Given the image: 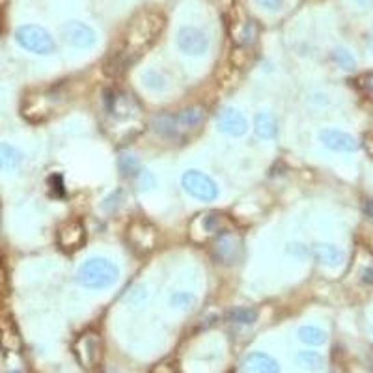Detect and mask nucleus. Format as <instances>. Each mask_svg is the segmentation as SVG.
I'll return each instance as SVG.
<instances>
[{
	"instance_id": "f257e3e1",
	"label": "nucleus",
	"mask_w": 373,
	"mask_h": 373,
	"mask_svg": "<svg viewBox=\"0 0 373 373\" xmlns=\"http://www.w3.org/2000/svg\"><path fill=\"white\" fill-rule=\"evenodd\" d=\"M166 19L157 10H144L131 19L129 27L125 30L120 47L114 49L105 60L103 71L109 77H118L127 68L140 60V56L148 51L157 38L164 30Z\"/></svg>"
},
{
	"instance_id": "f03ea898",
	"label": "nucleus",
	"mask_w": 373,
	"mask_h": 373,
	"mask_svg": "<svg viewBox=\"0 0 373 373\" xmlns=\"http://www.w3.org/2000/svg\"><path fill=\"white\" fill-rule=\"evenodd\" d=\"M120 279V269L107 258H90L79 267L77 280L88 290H107Z\"/></svg>"
},
{
	"instance_id": "7ed1b4c3",
	"label": "nucleus",
	"mask_w": 373,
	"mask_h": 373,
	"mask_svg": "<svg viewBox=\"0 0 373 373\" xmlns=\"http://www.w3.org/2000/svg\"><path fill=\"white\" fill-rule=\"evenodd\" d=\"M15 41L21 47L27 49L34 55L47 56L56 51L55 38L51 36L47 28L40 25H23L15 30Z\"/></svg>"
},
{
	"instance_id": "20e7f679",
	"label": "nucleus",
	"mask_w": 373,
	"mask_h": 373,
	"mask_svg": "<svg viewBox=\"0 0 373 373\" xmlns=\"http://www.w3.org/2000/svg\"><path fill=\"white\" fill-rule=\"evenodd\" d=\"M105 107L110 118L116 122H136L142 114V107L136 101L135 95L123 90H110L105 95Z\"/></svg>"
},
{
	"instance_id": "39448f33",
	"label": "nucleus",
	"mask_w": 373,
	"mask_h": 373,
	"mask_svg": "<svg viewBox=\"0 0 373 373\" xmlns=\"http://www.w3.org/2000/svg\"><path fill=\"white\" fill-rule=\"evenodd\" d=\"M211 254L215 261L226 267H231L243 258V241L235 231H222L217 233V237L211 246Z\"/></svg>"
},
{
	"instance_id": "423d86ee",
	"label": "nucleus",
	"mask_w": 373,
	"mask_h": 373,
	"mask_svg": "<svg viewBox=\"0 0 373 373\" xmlns=\"http://www.w3.org/2000/svg\"><path fill=\"white\" fill-rule=\"evenodd\" d=\"M181 187L200 202H213L218 196L217 183L200 170H187L181 176Z\"/></svg>"
},
{
	"instance_id": "0eeeda50",
	"label": "nucleus",
	"mask_w": 373,
	"mask_h": 373,
	"mask_svg": "<svg viewBox=\"0 0 373 373\" xmlns=\"http://www.w3.org/2000/svg\"><path fill=\"white\" fill-rule=\"evenodd\" d=\"M127 241L136 254H148L157 244L155 226L144 218H136L127 228Z\"/></svg>"
},
{
	"instance_id": "6e6552de",
	"label": "nucleus",
	"mask_w": 373,
	"mask_h": 373,
	"mask_svg": "<svg viewBox=\"0 0 373 373\" xmlns=\"http://www.w3.org/2000/svg\"><path fill=\"white\" fill-rule=\"evenodd\" d=\"M177 47L187 56H202L209 51V38L198 27H181L176 36Z\"/></svg>"
},
{
	"instance_id": "1a4fd4ad",
	"label": "nucleus",
	"mask_w": 373,
	"mask_h": 373,
	"mask_svg": "<svg viewBox=\"0 0 373 373\" xmlns=\"http://www.w3.org/2000/svg\"><path fill=\"white\" fill-rule=\"evenodd\" d=\"M62 38L75 49H92L97 43V34L88 23L82 21H68L62 27Z\"/></svg>"
},
{
	"instance_id": "9d476101",
	"label": "nucleus",
	"mask_w": 373,
	"mask_h": 373,
	"mask_svg": "<svg viewBox=\"0 0 373 373\" xmlns=\"http://www.w3.org/2000/svg\"><path fill=\"white\" fill-rule=\"evenodd\" d=\"M75 357L79 360L82 368H92L97 364L99 355H101V344L99 336L95 333H84L75 342Z\"/></svg>"
},
{
	"instance_id": "9b49d317",
	"label": "nucleus",
	"mask_w": 373,
	"mask_h": 373,
	"mask_svg": "<svg viewBox=\"0 0 373 373\" xmlns=\"http://www.w3.org/2000/svg\"><path fill=\"white\" fill-rule=\"evenodd\" d=\"M58 246L64 252H75L86 243V228L81 220H68L62 224L58 235H56Z\"/></svg>"
},
{
	"instance_id": "f8f14e48",
	"label": "nucleus",
	"mask_w": 373,
	"mask_h": 373,
	"mask_svg": "<svg viewBox=\"0 0 373 373\" xmlns=\"http://www.w3.org/2000/svg\"><path fill=\"white\" fill-rule=\"evenodd\" d=\"M319 140L323 142L325 148H329L331 151H338V153H353L360 148L359 140L346 131L323 129L319 133Z\"/></svg>"
},
{
	"instance_id": "ddd939ff",
	"label": "nucleus",
	"mask_w": 373,
	"mask_h": 373,
	"mask_svg": "<svg viewBox=\"0 0 373 373\" xmlns=\"http://www.w3.org/2000/svg\"><path fill=\"white\" fill-rule=\"evenodd\" d=\"M218 228H220V215L218 213H202L198 215L192 222H190V237L202 243L211 235H217Z\"/></svg>"
},
{
	"instance_id": "4468645a",
	"label": "nucleus",
	"mask_w": 373,
	"mask_h": 373,
	"mask_svg": "<svg viewBox=\"0 0 373 373\" xmlns=\"http://www.w3.org/2000/svg\"><path fill=\"white\" fill-rule=\"evenodd\" d=\"M217 129L228 136H243L248 129V123L239 110L224 109L217 118Z\"/></svg>"
},
{
	"instance_id": "2eb2a0df",
	"label": "nucleus",
	"mask_w": 373,
	"mask_h": 373,
	"mask_svg": "<svg viewBox=\"0 0 373 373\" xmlns=\"http://www.w3.org/2000/svg\"><path fill=\"white\" fill-rule=\"evenodd\" d=\"M243 373H280V364L267 353H250L241 362Z\"/></svg>"
},
{
	"instance_id": "dca6fc26",
	"label": "nucleus",
	"mask_w": 373,
	"mask_h": 373,
	"mask_svg": "<svg viewBox=\"0 0 373 373\" xmlns=\"http://www.w3.org/2000/svg\"><path fill=\"white\" fill-rule=\"evenodd\" d=\"M53 97H56V95L43 94L34 97V99H30L25 105V109H23V116H27L30 122H41V120H45L53 112V109H55V99Z\"/></svg>"
},
{
	"instance_id": "f3484780",
	"label": "nucleus",
	"mask_w": 373,
	"mask_h": 373,
	"mask_svg": "<svg viewBox=\"0 0 373 373\" xmlns=\"http://www.w3.org/2000/svg\"><path fill=\"white\" fill-rule=\"evenodd\" d=\"M312 254L319 263L329 265V267H338V265L344 261V252L339 250L336 244L331 243L313 244Z\"/></svg>"
},
{
	"instance_id": "a211bd4d",
	"label": "nucleus",
	"mask_w": 373,
	"mask_h": 373,
	"mask_svg": "<svg viewBox=\"0 0 373 373\" xmlns=\"http://www.w3.org/2000/svg\"><path fill=\"white\" fill-rule=\"evenodd\" d=\"M205 120V109L200 105H192L189 109H183L179 114H176V122L179 125L181 133L196 129L200 123Z\"/></svg>"
},
{
	"instance_id": "6ab92c4d",
	"label": "nucleus",
	"mask_w": 373,
	"mask_h": 373,
	"mask_svg": "<svg viewBox=\"0 0 373 373\" xmlns=\"http://www.w3.org/2000/svg\"><path fill=\"white\" fill-rule=\"evenodd\" d=\"M151 129L159 133V135L168 136V138H179L183 135L179 125L176 122V116L174 114H157L151 118Z\"/></svg>"
},
{
	"instance_id": "aec40b11",
	"label": "nucleus",
	"mask_w": 373,
	"mask_h": 373,
	"mask_svg": "<svg viewBox=\"0 0 373 373\" xmlns=\"http://www.w3.org/2000/svg\"><path fill=\"white\" fill-rule=\"evenodd\" d=\"M23 163V153L12 144L0 142V172H12Z\"/></svg>"
},
{
	"instance_id": "412c9836",
	"label": "nucleus",
	"mask_w": 373,
	"mask_h": 373,
	"mask_svg": "<svg viewBox=\"0 0 373 373\" xmlns=\"http://www.w3.org/2000/svg\"><path fill=\"white\" fill-rule=\"evenodd\" d=\"M254 131H256V135L259 138H263V140H271L276 136L279 133V125L274 122V118L271 114H267V112H259L254 118Z\"/></svg>"
},
{
	"instance_id": "4be33fe9",
	"label": "nucleus",
	"mask_w": 373,
	"mask_h": 373,
	"mask_svg": "<svg viewBox=\"0 0 373 373\" xmlns=\"http://www.w3.org/2000/svg\"><path fill=\"white\" fill-rule=\"evenodd\" d=\"M226 319L233 325H254L258 321V310L250 306H235L226 313Z\"/></svg>"
},
{
	"instance_id": "5701e85b",
	"label": "nucleus",
	"mask_w": 373,
	"mask_h": 373,
	"mask_svg": "<svg viewBox=\"0 0 373 373\" xmlns=\"http://www.w3.org/2000/svg\"><path fill=\"white\" fill-rule=\"evenodd\" d=\"M298 339L306 344V346H313L319 347L326 344V333L323 329H319V326L313 325H305L298 329Z\"/></svg>"
},
{
	"instance_id": "b1692460",
	"label": "nucleus",
	"mask_w": 373,
	"mask_h": 373,
	"mask_svg": "<svg viewBox=\"0 0 373 373\" xmlns=\"http://www.w3.org/2000/svg\"><path fill=\"white\" fill-rule=\"evenodd\" d=\"M118 166H120L122 176L125 177H136L140 174V170H142L140 161L135 155H131V153H122L120 159H118Z\"/></svg>"
},
{
	"instance_id": "393cba45",
	"label": "nucleus",
	"mask_w": 373,
	"mask_h": 373,
	"mask_svg": "<svg viewBox=\"0 0 373 373\" xmlns=\"http://www.w3.org/2000/svg\"><path fill=\"white\" fill-rule=\"evenodd\" d=\"M256 36H258V27H256V23L252 19L244 21L243 27L235 36V41H237V45H243V47H248L250 43H254L256 40Z\"/></svg>"
},
{
	"instance_id": "a878e982",
	"label": "nucleus",
	"mask_w": 373,
	"mask_h": 373,
	"mask_svg": "<svg viewBox=\"0 0 373 373\" xmlns=\"http://www.w3.org/2000/svg\"><path fill=\"white\" fill-rule=\"evenodd\" d=\"M297 362L300 368L313 372V370H319L323 366V357L318 351H300L297 355Z\"/></svg>"
},
{
	"instance_id": "bb28decb",
	"label": "nucleus",
	"mask_w": 373,
	"mask_h": 373,
	"mask_svg": "<svg viewBox=\"0 0 373 373\" xmlns=\"http://www.w3.org/2000/svg\"><path fill=\"white\" fill-rule=\"evenodd\" d=\"M333 60L338 64L342 69L347 71H353L357 68V60H355L353 53H349V49L346 47H336L333 51Z\"/></svg>"
},
{
	"instance_id": "cd10ccee",
	"label": "nucleus",
	"mask_w": 373,
	"mask_h": 373,
	"mask_svg": "<svg viewBox=\"0 0 373 373\" xmlns=\"http://www.w3.org/2000/svg\"><path fill=\"white\" fill-rule=\"evenodd\" d=\"M355 84H357L359 92H362L366 97H372L373 99V71L359 75V77H357V81H355Z\"/></svg>"
},
{
	"instance_id": "c85d7f7f",
	"label": "nucleus",
	"mask_w": 373,
	"mask_h": 373,
	"mask_svg": "<svg viewBox=\"0 0 373 373\" xmlns=\"http://www.w3.org/2000/svg\"><path fill=\"white\" fill-rule=\"evenodd\" d=\"M136 179H138V187H140V190H144V192H149V190H153V187H155V176L149 172V170L142 168L140 170V174L136 176Z\"/></svg>"
},
{
	"instance_id": "c756f323",
	"label": "nucleus",
	"mask_w": 373,
	"mask_h": 373,
	"mask_svg": "<svg viewBox=\"0 0 373 373\" xmlns=\"http://www.w3.org/2000/svg\"><path fill=\"white\" fill-rule=\"evenodd\" d=\"M170 305L176 306V308H190V306L194 305V297L189 295V293L177 292L170 297Z\"/></svg>"
},
{
	"instance_id": "7c9ffc66",
	"label": "nucleus",
	"mask_w": 373,
	"mask_h": 373,
	"mask_svg": "<svg viewBox=\"0 0 373 373\" xmlns=\"http://www.w3.org/2000/svg\"><path fill=\"white\" fill-rule=\"evenodd\" d=\"M142 81L144 84L151 90H164V86H166V82H164L163 77L159 73H155V71H148V73L142 77Z\"/></svg>"
},
{
	"instance_id": "2f4dec72",
	"label": "nucleus",
	"mask_w": 373,
	"mask_h": 373,
	"mask_svg": "<svg viewBox=\"0 0 373 373\" xmlns=\"http://www.w3.org/2000/svg\"><path fill=\"white\" fill-rule=\"evenodd\" d=\"M256 4L265 8V10H269V12H279V10H282L284 0H256Z\"/></svg>"
},
{
	"instance_id": "473e14b6",
	"label": "nucleus",
	"mask_w": 373,
	"mask_h": 373,
	"mask_svg": "<svg viewBox=\"0 0 373 373\" xmlns=\"http://www.w3.org/2000/svg\"><path fill=\"white\" fill-rule=\"evenodd\" d=\"M151 373H177V370L172 366V364H166V362H164V364H159V366L153 368V372Z\"/></svg>"
},
{
	"instance_id": "72a5a7b5",
	"label": "nucleus",
	"mask_w": 373,
	"mask_h": 373,
	"mask_svg": "<svg viewBox=\"0 0 373 373\" xmlns=\"http://www.w3.org/2000/svg\"><path fill=\"white\" fill-rule=\"evenodd\" d=\"M362 282L364 284H373V267H368L362 271Z\"/></svg>"
},
{
	"instance_id": "f704fd0d",
	"label": "nucleus",
	"mask_w": 373,
	"mask_h": 373,
	"mask_svg": "<svg viewBox=\"0 0 373 373\" xmlns=\"http://www.w3.org/2000/svg\"><path fill=\"white\" fill-rule=\"evenodd\" d=\"M364 213H366V217L373 222V198L372 200H368L366 204H364Z\"/></svg>"
},
{
	"instance_id": "c9c22d12",
	"label": "nucleus",
	"mask_w": 373,
	"mask_h": 373,
	"mask_svg": "<svg viewBox=\"0 0 373 373\" xmlns=\"http://www.w3.org/2000/svg\"><path fill=\"white\" fill-rule=\"evenodd\" d=\"M355 4H359L362 8H370L373 4V0H353Z\"/></svg>"
},
{
	"instance_id": "e433bc0d",
	"label": "nucleus",
	"mask_w": 373,
	"mask_h": 373,
	"mask_svg": "<svg viewBox=\"0 0 373 373\" xmlns=\"http://www.w3.org/2000/svg\"><path fill=\"white\" fill-rule=\"evenodd\" d=\"M215 4H218V6H224V8H230L231 4H233V0H213Z\"/></svg>"
}]
</instances>
